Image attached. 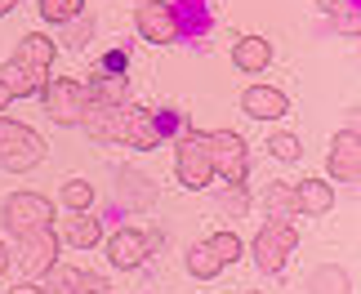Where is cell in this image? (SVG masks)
Wrapping results in <instances>:
<instances>
[{"label":"cell","instance_id":"obj_1","mask_svg":"<svg viewBox=\"0 0 361 294\" xmlns=\"http://www.w3.org/2000/svg\"><path fill=\"white\" fill-rule=\"evenodd\" d=\"M40 161H45V138L36 130H27V125H18V121L0 116V170L27 174Z\"/></svg>","mask_w":361,"mask_h":294},{"label":"cell","instance_id":"obj_2","mask_svg":"<svg viewBox=\"0 0 361 294\" xmlns=\"http://www.w3.org/2000/svg\"><path fill=\"white\" fill-rule=\"evenodd\" d=\"M295 241H299V232H295V223H286V219H268L259 228L255 236V245H250V255H255V263L263 272H281L290 255H295Z\"/></svg>","mask_w":361,"mask_h":294},{"label":"cell","instance_id":"obj_3","mask_svg":"<svg viewBox=\"0 0 361 294\" xmlns=\"http://www.w3.org/2000/svg\"><path fill=\"white\" fill-rule=\"evenodd\" d=\"M205 152H210V165H214V174L224 178L228 188H245V170H250V161H245V143L232 130H214V134H205Z\"/></svg>","mask_w":361,"mask_h":294},{"label":"cell","instance_id":"obj_4","mask_svg":"<svg viewBox=\"0 0 361 294\" xmlns=\"http://www.w3.org/2000/svg\"><path fill=\"white\" fill-rule=\"evenodd\" d=\"M5 228L9 232H40V228H54V201L40 192H13L5 201Z\"/></svg>","mask_w":361,"mask_h":294},{"label":"cell","instance_id":"obj_5","mask_svg":"<svg viewBox=\"0 0 361 294\" xmlns=\"http://www.w3.org/2000/svg\"><path fill=\"white\" fill-rule=\"evenodd\" d=\"M40 103H45L49 121H59V125H80V111H85L90 94H85V85H76V80L59 76V80H45V85H40Z\"/></svg>","mask_w":361,"mask_h":294},{"label":"cell","instance_id":"obj_6","mask_svg":"<svg viewBox=\"0 0 361 294\" xmlns=\"http://www.w3.org/2000/svg\"><path fill=\"white\" fill-rule=\"evenodd\" d=\"M174 170H178V183H183V188H192V192L210 188V178H214V165H210V152H205V134H183V138H178Z\"/></svg>","mask_w":361,"mask_h":294},{"label":"cell","instance_id":"obj_7","mask_svg":"<svg viewBox=\"0 0 361 294\" xmlns=\"http://www.w3.org/2000/svg\"><path fill=\"white\" fill-rule=\"evenodd\" d=\"M54 263H59V232H54V228L27 232V236H23V245H18V268L27 272V281L45 276Z\"/></svg>","mask_w":361,"mask_h":294},{"label":"cell","instance_id":"obj_8","mask_svg":"<svg viewBox=\"0 0 361 294\" xmlns=\"http://www.w3.org/2000/svg\"><path fill=\"white\" fill-rule=\"evenodd\" d=\"M134 23H138V36H143L147 45H174L178 40L170 0H143V5L134 9Z\"/></svg>","mask_w":361,"mask_h":294},{"label":"cell","instance_id":"obj_9","mask_svg":"<svg viewBox=\"0 0 361 294\" xmlns=\"http://www.w3.org/2000/svg\"><path fill=\"white\" fill-rule=\"evenodd\" d=\"M80 130H85L94 143H121L125 138V103H85Z\"/></svg>","mask_w":361,"mask_h":294},{"label":"cell","instance_id":"obj_10","mask_svg":"<svg viewBox=\"0 0 361 294\" xmlns=\"http://www.w3.org/2000/svg\"><path fill=\"white\" fill-rule=\"evenodd\" d=\"M330 178H339V183H357L361 178V130L353 121V130L335 134V143H330Z\"/></svg>","mask_w":361,"mask_h":294},{"label":"cell","instance_id":"obj_11","mask_svg":"<svg viewBox=\"0 0 361 294\" xmlns=\"http://www.w3.org/2000/svg\"><path fill=\"white\" fill-rule=\"evenodd\" d=\"M174 27H178V36H188V40H197L210 32V23H214V5L210 0H174Z\"/></svg>","mask_w":361,"mask_h":294},{"label":"cell","instance_id":"obj_12","mask_svg":"<svg viewBox=\"0 0 361 294\" xmlns=\"http://www.w3.org/2000/svg\"><path fill=\"white\" fill-rule=\"evenodd\" d=\"M241 107L255 121H276V116H286V111H290V98L281 90H272V85H250L241 94Z\"/></svg>","mask_w":361,"mask_h":294},{"label":"cell","instance_id":"obj_13","mask_svg":"<svg viewBox=\"0 0 361 294\" xmlns=\"http://www.w3.org/2000/svg\"><path fill=\"white\" fill-rule=\"evenodd\" d=\"M45 276H49V281L40 286L45 294H94V290H107L99 276H90V272H80V268H59V263H54Z\"/></svg>","mask_w":361,"mask_h":294},{"label":"cell","instance_id":"obj_14","mask_svg":"<svg viewBox=\"0 0 361 294\" xmlns=\"http://www.w3.org/2000/svg\"><path fill=\"white\" fill-rule=\"evenodd\" d=\"M107 259L116 263V268H138V263L147 259V241H143V232H134V228H121L107 236Z\"/></svg>","mask_w":361,"mask_h":294},{"label":"cell","instance_id":"obj_15","mask_svg":"<svg viewBox=\"0 0 361 294\" xmlns=\"http://www.w3.org/2000/svg\"><path fill=\"white\" fill-rule=\"evenodd\" d=\"M121 143H130V147H138V152L161 147V134H157V125H152V111L125 107V138H121Z\"/></svg>","mask_w":361,"mask_h":294},{"label":"cell","instance_id":"obj_16","mask_svg":"<svg viewBox=\"0 0 361 294\" xmlns=\"http://www.w3.org/2000/svg\"><path fill=\"white\" fill-rule=\"evenodd\" d=\"M54 40L49 36H40V32H27L23 40H18V49H13V59H18L23 67H32V72H45L49 76V63H54Z\"/></svg>","mask_w":361,"mask_h":294},{"label":"cell","instance_id":"obj_17","mask_svg":"<svg viewBox=\"0 0 361 294\" xmlns=\"http://www.w3.org/2000/svg\"><path fill=\"white\" fill-rule=\"evenodd\" d=\"M45 72H32V67H23L18 59H9L5 67H0V85H5L13 98H27V94H40V85H45Z\"/></svg>","mask_w":361,"mask_h":294},{"label":"cell","instance_id":"obj_18","mask_svg":"<svg viewBox=\"0 0 361 294\" xmlns=\"http://www.w3.org/2000/svg\"><path fill=\"white\" fill-rule=\"evenodd\" d=\"M232 63H237L241 72H263V67L272 63V45L263 36H237V45H232Z\"/></svg>","mask_w":361,"mask_h":294},{"label":"cell","instance_id":"obj_19","mask_svg":"<svg viewBox=\"0 0 361 294\" xmlns=\"http://www.w3.org/2000/svg\"><path fill=\"white\" fill-rule=\"evenodd\" d=\"M295 201H299V214H326L335 205V192L322 178H303V183H295Z\"/></svg>","mask_w":361,"mask_h":294},{"label":"cell","instance_id":"obj_20","mask_svg":"<svg viewBox=\"0 0 361 294\" xmlns=\"http://www.w3.org/2000/svg\"><path fill=\"white\" fill-rule=\"evenodd\" d=\"M90 103H125L130 98V76H107V72H94L90 76Z\"/></svg>","mask_w":361,"mask_h":294},{"label":"cell","instance_id":"obj_21","mask_svg":"<svg viewBox=\"0 0 361 294\" xmlns=\"http://www.w3.org/2000/svg\"><path fill=\"white\" fill-rule=\"evenodd\" d=\"M152 125H157L161 143H165V138H183V134H192L188 111H178V107H157V111H152Z\"/></svg>","mask_w":361,"mask_h":294},{"label":"cell","instance_id":"obj_22","mask_svg":"<svg viewBox=\"0 0 361 294\" xmlns=\"http://www.w3.org/2000/svg\"><path fill=\"white\" fill-rule=\"evenodd\" d=\"M63 232H67V241H72V245L90 250V245L103 236V223H99V219H85V214H76V219H67V223H63Z\"/></svg>","mask_w":361,"mask_h":294},{"label":"cell","instance_id":"obj_23","mask_svg":"<svg viewBox=\"0 0 361 294\" xmlns=\"http://www.w3.org/2000/svg\"><path fill=\"white\" fill-rule=\"evenodd\" d=\"M188 272L192 276H201V281H210V276H219V272H224V263H219L214 255H210V245H192L188 250Z\"/></svg>","mask_w":361,"mask_h":294},{"label":"cell","instance_id":"obj_24","mask_svg":"<svg viewBox=\"0 0 361 294\" xmlns=\"http://www.w3.org/2000/svg\"><path fill=\"white\" fill-rule=\"evenodd\" d=\"M205 245H210V255H214L219 263H224V268H228V263H237V259H241V236H237V232H214V236H210Z\"/></svg>","mask_w":361,"mask_h":294},{"label":"cell","instance_id":"obj_25","mask_svg":"<svg viewBox=\"0 0 361 294\" xmlns=\"http://www.w3.org/2000/svg\"><path fill=\"white\" fill-rule=\"evenodd\" d=\"M63 205L76 209V214H85V209L94 205V188L85 183V178H67L63 183Z\"/></svg>","mask_w":361,"mask_h":294},{"label":"cell","instance_id":"obj_26","mask_svg":"<svg viewBox=\"0 0 361 294\" xmlns=\"http://www.w3.org/2000/svg\"><path fill=\"white\" fill-rule=\"evenodd\" d=\"M268 209H272V219H286V223H290V214H299L295 188H290V183H276V188L268 192Z\"/></svg>","mask_w":361,"mask_h":294},{"label":"cell","instance_id":"obj_27","mask_svg":"<svg viewBox=\"0 0 361 294\" xmlns=\"http://www.w3.org/2000/svg\"><path fill=\"white\" fill-rule=\"evenodd\" d=\"M40 13H45L49 23H72V18H80V0H40Z\"/></svg>","mask_w":361,"mask_h":294},{"label":"cell","instance_id":"obj_28","mask_svg":"<svg viewBox=\"0 0 361 294\" xmlns=\"http://www.w3.org/2000/svg\"><path fill=\"white\" fill-rule=\"evenodd\" d=\"M268 147H272V157H276V161H299V152H303L295 134H272V138H268Z\"/></svg>","mask_w":361,"mask_h":294},{"label":"cell","instance_id":"obj_29","mask_svg":"<svg viewBox=\"0 0 361 294\" xmlns=\"http://www.w3.org/2000/svg\"><path fill=\"white\" fill-rule=\"evenodd\" d=\"M330 18H335V23L343 27V32H353V36L361 32V13H357V0H343V5H339L335 13H330Z\"/></svg>","mask_w":361,"mask_h":294},{"label":"cell","instance_id":"obj_30","mask_svg":"<svg viewBox=\"0 0 361 294\" xmlns=\"http://www.w3.org/2000/svg\"><path fill=\"white\" fill-rule=\"evenodd\" d=\"M125 67H130V54H125V49H107L103 63H99V72H107V76H125Z\"/></svg>","mask_w":361,"mask_h":294},{"label":"cell","instance_id":"obj_31","mask_svg":"<svg viewBox=\"0 0 361 294\" xmlns=\"http://www.w3.org/2000/svg\"><path fill=\"white\" fill-rule=\"evenodd\" d=\"M121 178H125V192H130L134 201H143V205H147L152 196H157V192L147 188V178H143V174H121Z\"/></svg>","mask_w":361,"mask_h":294},{"label":"cell","instance_id":"obj_32","mask_svg":"<svg viewBox=\"0 0 361 294\" xmlns=\"http://www.w3.org/2000/svg\"><path fill=\"white\" fill-rule=\"evenodd\" d=\"M85 36H90V23L85 18H72V40H67V45H85Z\"/></svg>","mask_w":361,"mask_h":294},{"label":"cell","instance_id":"obj_33","mask_svg":"<svg viewBox=\"0 0 361 294\" xmlns=\"http://www.w3.org/2000/svg\"><path fill=\"white\" fill-rule=\"evenodd\" d=\"M13 294H45V290H40L36 281H23V286H13Z\"/></svg>","mask_w":361,"mask_h":294},{"label":"cell","instance_id":"obj_34","mask_svg":"<svg viewBox=\"0 0 361 294\" xmlns=\"http://www.w3.org/2000/svg\"><path fill=\"white\" fill-rule=\"evenodd\" d=\"M343 5V0H317V9H322V13H335Z\"/></svg>","mask_w":361,"mask_h":294},{"label":"cell","instance_id":"obj_35","mask_svg":"<svg viewBox=\"0 0 361 294\" xmlns=\"http://www.w3.org/2000/svg\"><path fill=\"white\" fill-rule=\"evenodd\" d=\"M9 98H13V94H9L5 85H0V111H5V107H9Z\"/></svg>","mask_w":361,"mask_h":294},{"label":"cell","instance_id":"obj_36","mask_svg":"<svg viewBox=\"0 0 361 294\" xmlns=\"http://www.w3.org/2000/svg\"><path fill=\"white\" fill-rule=\"evenodd\" d=\"M5 268H9V250L0 245V272H5Z\"/></svg>","mask_w":361,"mask_h":294},{"label":"cell","instance_id":"obj_37","mask_svg":"<svg viewBox=\"0 0 361 294\" xmlns=\"http://www.w3.org/2000/svg\"><path fill=\"white\" fill-rule=\"evenodd\" d=\"M13 5H18V0H0V13H9Z\"/></svg>","mask_w":361,"mask_h":294}]
</instances>
